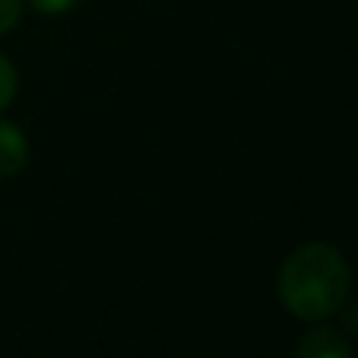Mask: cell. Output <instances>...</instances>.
Listing matches in <instances>:
<instances>
[{
	"mask_svg": "<svg viewBox=\"0 0 358 358\" xmlns=\"http://www.w3.org/2000/svg\"><path fill=\"white\" fill-rule=\"evenodd\" d=\"M13 95H16V70L7 57L0 55V111L13 101Z\"/></svg>",
	"mask_w": 358,
	"mask_h": 358,
	"instance_id": "obj_4",
	"label": "cell"
},
{
	"mask_svg": "<svg viewBox=\"0 0 358 358\" xmlns=\"http://www.w3.org/2000/svg\"><path fill=\"white\" fill-rule=\"evenodd\" d=\"M22 16V0H0V35L20 22Z\"/></svg>",
	"mask_w": 358,
	"mask_h": 358,
	"instance_id": "obj_5",
	"label": "cell"
},
{
	"mask_svg": "<svg viewBox=\"0 0 358 358\" xmlns=\"http://www.w3.org/2000/svg\"><path fill=\"white\" fill-rule=\"evenodd\" d=\"M345 327H349V330H355V333H358V304H352V311L345 314Z\"/></svg>",
	"mask_w": 358,
	"mask_h": 358,
	"instance_id": "obj_7",
	"label": "cell"
},
{
	"mask_svg": "<svg viewBox=\"0 0 358 358\" xmlns=\"http://www.w3.org/2000/svg\"><path fill=\"white\" fill-rule=\"evenodd\" d=\"M29 3H32V10H38V13H45V16H57V13L73 10L80 0H29Z\"/></svg>",
	"mask_w": 358,
	"mask_h": 358,
	"instance_id": "obj_6",
	"label": "cell"
},
{
	"mask_svg": "<svg viewBox=\"0 0 358 358\" xmlns=\"http://www.w3.org/2000/svg\"><path fill=\"white\" fill-rule=\"evenodd\" d=\"M29 162V143L13 121H0V178H13Z\"/></svg>",
	"mask_w": 358,
	"mask_h": 358,
	"instance_id": "obj_3",
	"label": "cell"
},
{
	"mask_svg": "<svg viewBox=\"0 0 358 358\" xmlns=\"http://www.w3.org/2000/svg\"><path fill=\"white\" fill-rule=\"evenodd\" d=\"M295 358H352V345L345 343L343 333L330 330V327H317V330L301 336Z\"/></svg>",
	"mask_w": 358,
	"mask_h": 358,
	"instance_id": "obj_2",
	"label": "cell"
},
{
	"mask_svg": "<svg viewBox=\"0 0 358 358\" xmlns=\"http://www.w3.org/2000/svg\"><path fill=\"white\" fill-rule=\"evenodd\" d=\"M349 266L330 244L292 250L279 270V298L298 320H327L345 304Z\"/></svg>",
	"mask_w": 358,
	"mask_h": 358,
	"instance_id": "obj_1",
	"label": "cell"
}]
</instances>
